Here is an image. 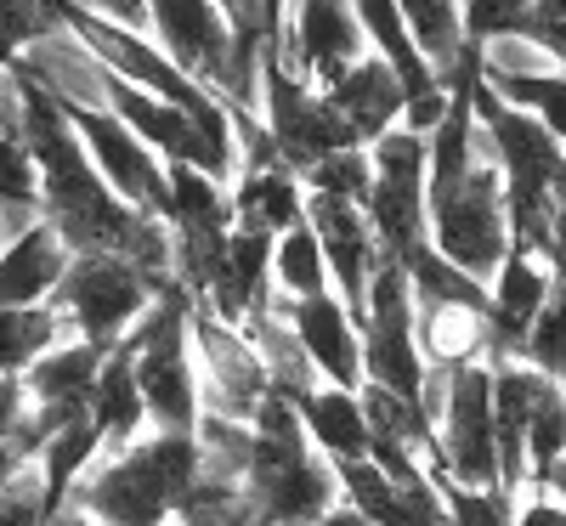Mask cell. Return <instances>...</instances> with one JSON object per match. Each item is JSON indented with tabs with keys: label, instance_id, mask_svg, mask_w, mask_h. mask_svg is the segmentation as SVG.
I'll use <instances>...</instances> for the list:
<instances>
[{
	"label": "cell",
	"instance_id": "6da1fadb",
	"mask_svg": "<svg viewBox=\"0 0 566 526\" xmlns=\"http://www.w3.org/2000/svg\"><path fill=\"white\" fill-rule=\"evenodd\" d=\"M12 103H18V130L40 176V221L52 227L74 255H125L136 272H148L159 290H170V227L154 215H136L114 187L91 170L80 136L63 114L57 97H45L34 80L7 69Z\"/></svg>",
	"mask_w": 566,
	"mask_h": 526
},
{
	"label": "cell",
	"instance_id": "7a4b0ae2",
	"mask_svg": "<svg viewBox=\"0 0 566 526\" xmlns=\"http://www.w3.org/2000/svg\"><path fill=\"white\" fill-rule=\"evenodd\" d=\"M193 475H199V442L148 430L130 448H103V459L74 482L69 509L103 526H170Z\"/></svg>",
	"mask_w": 566,
	"mask_h": 526
},
{
	"label": "cell",
	"instance_id": "3957f363",
	"mask_svg": "<svg viewBox=\"0 0 566 526\" xmlns=\"http://www.w3.org/2000/svg\"><path fill=\"white\" fill-rule=\"evenodd\" d=\"M244 493L255 509V526H317L328 504H340V475L328 459L312 453L306 430L295 419V402L266 391L250 413V470Z\"/></svg>",
	"mask_w": 566,
	"mask_h": 526
},
{
	"label": "cell",
	"instance_id": "277c9868",
	"mask_svg": "<svg viewBox=\"0 0 566 526\" xmlns=\"http://www.w3.org/2000/svg\"><path fill=\"white\" fill-rule=\"evenodd\" d=\"M187 323H193V301H187V290L170 283V290H159L154 306L142 312L136 328L119 340L125 357H130V374H136L148 430H165V436H193V424L205 413Z\"/></svg>",
	"mask_w": 566,
	"mask_h": 526
},
{
	"label": "cell",
	"instance_id": "5b68a950",
	"mask_svg": "<svg viewBox=\"0 0 566 526\" xmlns=\"http://www.w3.org/2000/svg\"><path fill=\"white\" fill-rule=\"evenodd\" d=\"M424 238L442 261H453L470 277H493L510 255V215H504V176L493 154L482 148L464 170L424 181Z\"/></svg>",
	"mask_w": 566,
	"mask_h": 526
},
{
	"label": "cell",
	"instance_id": "8992f818",
	"mask_svg": "<svg viewBox=\"0 0 566 526\" xmlns=\"http://www.w3.org/2000/svg\"><path fill=\"white\" fill-rule=\"evenodd\" d=\"M154 295H159V283L148 272H136L125 255H74L52 306L69 323L74 340L97 346V351H114L136 328V317L154 306Z\"/></svg>",
	"mask_w": 566,
	"mask_h": 526
},
{
	"label": "cell",
	"instance_id": "52a82bcc",
	"mask_svg": "<svg viewBox=\"0 0 566 526\" xmlns=\"http://www.w3.org/2000/svg\"><path fill=\"white\" fill-rule=\"evenodd\" d=\"M437 475L459 487H499L493 448V362L470 357L448 368V391L437 413Z\"/></svg>",
	"mask_w": 566,
	"mask_h": 526
},
{
	"label": "cell",
	"instance_id": "ba28073f",
	"mask_svg": "<svg viewBox=\"0 0 566 526\" xmlns=\"http://www.w3.org/2000/svg\"><path fill=\"white\" fill-rule=\"evenodd\" d=\"M368 165H374V181H368V227H374V244L380 255L402 261L408 250L431 244L424 238V176H431V159H424V136L413 130H386L380 141H368Z\"/></svg>",
	"mask_w": 566,
	"mask_h": 526
},
{
	"label": "cell",
	"instance_id": "9c48e42d",
	"mask_svg": "<svg viewBox=\"0 0 566 526\" xmlns=\"http://www.w3.org/2000/svg\"><path fill=\"white\" fill-rule=\"evenodd\" d=\"M63 114H69V125H74V136H80V148H85L91 170H97L136 215L165 221V199H170V187H165V159L148 148V141H142L125 119H114L108 108L80 103V108H63Z\"/></svg>",
	"mask_w": 566,
	"mask_h": 526
},
{
	"label": "cell",
	"instance_id": "30bf717a",
	"mask_svg": "<svg viewBox=\"0 0 566 526\" xmlns=\"http://www.w3.org/2000/svg\"><path fill=\"white\" fill-rule=\"evenodd\" d=\"M187 340H193V368H199V402L205 413L221 419H244L261 408L266 386V368L255 357V346L244 340L239 323H221L205 306H193V323H187Z\"/></svg>",
	"mask_w": 566,
	"mask_h": 526
},
{
	"label": "cell",
	"instance_id": "8fae6325",
	"mask_svg": "<svg viewBox=\"0 0 566 526\" xmlns=\"http://www.w3.org/2000/svg\"><path fill=\"white\" fill-rule=\"evenodd\" d=\"M368 52L363 29L352 18V0H283L277 18V57L306 85L328 91L357 57Z\"/></svg>",
	"mask_w": 566,
	"mask_h": 526
},
{
	"label": "cell",
	"instance_id": "7c38bea8",
	"mask_svg": "<svg viewBox=\"0 0 566 526\" xmlns=\"http://www.w3.org/2000/svg\"><path fill=\"white\" fill-rule=\"evenodd\" d=\"M148 40L187 80H199L210 97L227 91L232 34H227V18L216 0H148Z\"/></svg>",
	"mask_w": 566,
	"mask_h": 526
},
{
	"label": "cell",
	"instance_id": "4fadbf2b",
	"mask_svg": "<svg viewBox=\"0 0 566 526\" xmlns=\"http://www.w3.org/2000/svg\"><path fill=\"white\" fill-rule=\"evenodd\" d=\"M283 306V323L301 340L317 386H335V391H357L363 386V334H357V317L352 306L323 290V295H306V301H277Z\"/></svg>",
	"mask_w": 566,
	"mask_h": 526
},
{
	"label": "cell",
	"instance_id": "5bb4252c",
	"mask_svg": "<svg viewBox=\"0 0 566 526\" xmlns=\"http://www.w3.org/2000/svg\"><path fill=\"white\" fill-rule=\"evenodd\" d=\"M306 227L323 250V266H328V290H335L352 317L363 306V290H368V272L380 261V244H374V227H368V210L352 204V199H328V193H306Z\"/></svg>",
	"mask_w": 566,
	"mask_h": 526
},
{
	"label": "cell",
	"instance_id": "9a60e30c",
	"mask_svg": "<svg viewBox=\"0 0 566 526\" xmlns=\"http://www.w3.org/2000/svg\"><path fill=\"white\" fill-rule=\"evenodd\" d=\"M549 283H555V261L510 244V255H504L499 272L488 277V362L522 351L533 317H538L544 301H549Z\"/></svg>",
	"mask_w": 566,
	"mask_h": 526
},
{
	"label": "cell",
	"instance_id": "2e32d148",
	"mask_svg": "<svg viewBox=\"0 0 566 526\" xmlns=\"http://www.w3.org/2000/svg\"><path fill=\"white\" fill-rule=\"evenodd\" d=\"M108 351L85 346V340H57L52 351H40L18 379L29 391V413L34 424L52 436V430H63L69 419H85V402H91V386H97V368H103Z\"/></svg>",
	"mask_w": 566,
	"mask_h": 526
},
{
	"label": "cell",
	"instance_id": "e0dca14e",
	"mask_svg": "<svg viewBox=\"0 0 566 526\" xmlns=\"http://www.w3.org/2000/svg\"><path fill=\"white\" fill-rule=\"evenodd\" d=\"M323 97H328V108L352 125V136L363 141V148H368V141H380L386 130H397L402 125V103H408L402 97V80L391 74V63H380L374 52H363L335 85L323 91Z\"/></svg>",
	"mask_w": 566,
	"mask_h": 526
},
{
	"label": "cell",
	"instance_id": "ac0fdd59",
	"mask_svg": "<svg viewBox=\"0 0 566 526\" xmlns=\"http://www.w3.org/2000/svg\"><path fill=\"white\" fill-rule=\"evenodd\" d=\"M69 261H74V250L45 221L7 238L0 244V306H52Z\"/></svg>",
	"mask_w": 566,
	"mask_h": 526
},
{
	"label": "cell",
	"instance_id": "d6986e66",
	"mask_svg": "<svg viewBox=\"0 0 566 526\" xmlns=\"http://www.w3.org/2000/svg\"><path fill=\"white\" fill-rule=\"evenodd\" d=\"M227 199H232V227L244 232H290L306 221V187L290 165H250L227 181Z\"/></svg>",
	"mask_w": 566,
	"mask_h": 526
},
{
	"label": "cell",
	"instance_id": "ffe728a7",
	"mask_svg": "<svg viewBox=\"0 0 566 526\" xmlns=\"http://www.w3.org/2000/svg\"><path fill=\"white\" fill-rule=\"evenodd\" d=\"M295 419L306 430V442L317 459L328 464H357L368 459V419L357 391H335V386H312L306 397H295Z\"/></svg>",
	"mask_w": 566,
	"mask_h": 526
},
{
	"label": "cell",
	"instance_id": "44dd1931",
	"mask_svg": "<svg viewBox=\"0 0 566 526\" xmlns=\"http://www.w3.org/2000/svg\"><path fill=\"white\" fill-rule=\"evenodd\" d=\"M85 419L97 424L103 448H130L136 436H148V413H142V391H136V374L125 346H114L97 368V386H91Z\"/></svg>",
	"mask_w": 566,
	"mask_h": 526
},
{
	"label": "cell",
	"instance_id": "7402d4cb",
	"mask_svg": "<svg viewBox=\"0 0 566 526\" xmlns=\"http://www.w3.org/2000/svg\"><path fill=\"white\" fill-rule=\"evenodd\" d=\"M522 448H527V493H538L549 464L566 453V386L549 374H533L527 413H522Z\"/></svg>",
	"mask_w": 566,
	"mask_h": 526
},
{
	"label": "cell",
	"instance_id": "603a6c76",
	"mask_svg": "<svg viewBox=\"0 0 566 526\" xmlns=\"http://www.w3.org/2000/svg\"><path fill=\"white\" fill-rule=\"evenodd\" d=\"M97 459H103V436H97V424H91V419H69L63 430L45 436V448L34 453V470H40V482H45V498H52V515L69 504L74 482Z\"/></svg>",
	"mask_w": 566,
	"mask_h": 526
},
{
	"label": "cell",
	"instance_id": "cb8c5ba5",
	"mask_svg": "<svg viewBox=\"0 0 566 526\" xmlns=\"http://www.w3.org/2000/svg\"><path fill=\"white\" fill-rule=\"evenodd\" d=\"M397 12L408 23V40L419 45V57L431 63L448 85V74L459 69L464 57V12H459V0H397Z\"/></svg>",
	"mask_w": 566,
	"mask_h": 526
},
{
	"label": "cell",
	"instance_id": "d4e9b609",
	"mask_svg": "<svg viewBox=\"0 0 566 526\" xmlns=\"http://www.w3.org/2000/svg\"><path fill=\"white\" fill-rule=\"evenodd\" d=\"M482 80V74H476ZM499 103H510L515 114L538 119L560 148H566V69H538V74H499V80H482Z\"/></svg>",
	"mask_w": 566,
	"mask_h": 526
},
{
	"label": "cell",
	"instance_id": "484cf974",
	"mask_svg": "<svg viewBox=\"0 0 566 526\" xmlns=\"http://www.w3.org/2000/svg\"><path fill=\"white\" fill-rule=\"evenodd\" d=\"M328 290V266H323V250L312 227H290L272 238V301H306V295H323Z\"/></svg>",
	"mask_w": 566,
	"mask_h": 526
},
{
	"label": "cell",
	"instance_id": "4316f807",
	"mask_svg": "<svg viewBox=\"0 0 566 526\" xmlns=\"http://www.w3.org/2000/svg\"><path fill=\"white\" fill-rule=\"evenodd\" d=\"M69 340L57 306H0V374H23L40 351Z\"/></svg>",
	"mask_w": 566,
	"mask_h": 526
},
{
	"label": "cell",
	"instance_id": "83f0119b",
	"mask_svg": "<svg viewBox=\"0 0 566 526\" xmlns=\"http://www.w3.org/2000/svg\"><path fill=\"white\" fill-rule=\"evenodd\" d=\"M170 520L176 526H255V509H250L244 482H227V475H205L199 470Z\"/></svg>",
	"mask_w": 566,
	"mask_h": 526
},
{
	"label": "cell",
	"instance_id": "f1b7e54d",
	"mask_svg": "<svg viewBox=\"0 0 566 526\" xmlns=\"http://www.w3.org/2000/svg\"><path fill=\"white\" fill-rule=\"evenodd\" d=\"M515 357L566 386V272L560 266H555V283H549V301L533 317V328H527V340H522V351H515Z\"/></svg>",
	"mask_w": 566,
	"mask_h": 526
},
{
	"label": "cell",
	"instance_id": "f546056e",
	"mask_svg": "<svg viewBox=\"0 0 566 526\" xmlns=\"http://www.w3.org/2000/svg\"><path fill=\"white\" fill-rule=\"evenodd\" d=\"M57 29V7L52 0H0V74H7L34 40H45Z\"/></svg>",
	"mask_w": 566,
	"mask_h": 526
},
{
	"label": "cell",
	"instance_id": "4dcf8cb0",
	"mask_svg": "<svg viewBox=\"0 0 566 526\" xmlns=\"http://www.w3.org/2000/svg\"><path fill=\"white\" fill-rule=\"evenodd\" d=\"M437 493H442L448 526H510L515 520V493L504 487H459L437 475Z\"/></svg>",
	"mask_w": 566,
	"mask_h": 526
},
{
	"label": "cell",
	"instance_id": "1f68e13d",
	"mask_svg": "<svg viewBox=\"0 0 566 526\" xmlns=\"http://www.w3.org/2000/svg\"><path fill=\"white\" fill-rule=\"evenodd\" d=\"M368 181H374L368 148H346V154H328V159H317V165H312V170L301 176V187H306V193L352 199V204H363V199H368Z\"/></svg>",
	"mask_w": 566,
	"mask_h": 526
},
{
	"label": "cell",
	"instance_id": "d6a6232c",
	"mask_svg": "<svg viewBox=\"0 0 566 526\" xmlns=\"http://www.w3.org/2000/svg\"><path fill=\"white\" fill-rule=\"evenodd\" d=\"M52 520V498H45L40 470L23 464L0 482V526H45Z\"/></svg>",
	"mask_w": 566,
	"mask_h": 526
},
{
	"label": "cell",
	"instance_id": "836d02e7",
	"mask_svg": "<svg viewBox=\"0 0 566 526\" xmlns=\"http://www.w3.org/2000/svg\"><path fill=\"white\" fill-rule=\"evenodd\" d=\"M527 7L533 0H459L464 40L488 45V40H504V34H522L527 29Z\"/></svg>",
	"mask_w": 566,
	"mask_h": 526
},
{
	"label": "cell",
	"instance_id": "e575fe53",
	"mask_svg": "<svg viewBox=\"0 0 566 526\" xmlns=\"http://www.w3.org/2000/svg\"><path fill=\"white\" fill-rule=\"evenodd\" d=\"M527 40H538L544 52L566 69V0H533L527 7Z\"/></svg>",
	"mask_w": 566,
	"mask_h": 526
},
{
	"label": "cell",
	"instance_id": "d590c367",
	"mask_svg": "<svg viewBox=\"0 0 566 526\" xmlns=\"http://www.w3.org/2000/svg\"><path fill=\"white\" fill-rule=\"evenodd\" d=\"M23 413H29V391H23V379L18 374H0V448L12 442V430L23 424ZM12 453V448H7Z\"/></svg>",
	"mask_w": 566,
	"mask_h": 526
},
{
	"label": "cell",
	"instance_id": "8d00e7d4",
	"mask_svg": "<svg viewBox=\"0 0 566 526\" xmlns=\"http://www.w3.org/2000/svg\"><path fill=\"white\" fill-rule=\"evenodd\" d=\"M85 12H97L119 29H136V34H148V0H80Z\"/></svg>",
	"mask_w": 566,
	"mask_h": 526
},
{
	"label": "cell",
	"instance_id": "74e56055",
	"mask_svg": "<svg viewBox=\"0 0 566 526\" xmlns=\"http://www.w3.org/2000/svg\"><path fill=\"white\" fill-rule=\"evenodd\" d=\"M510 526H566V504H555L549 493L515 498V520Z\"/></svg>",
	"mask_w": 566,
	"mask_h": 526
},
{
	"label": "cell",
	"instance_id": "f35d334b",
	"mask_svg": "<svg viewBox=\"0 0 566 526\" xmlns=\"http://www.w3.org/2000/svg\"><path fill=\"white\" fill-rule=\"evenodd\" d=\"M317 526H374V520H368L363 509H352V504L340 498V504H328V515H323Z\"/></svg>",
	"mask_w": 566,
	"mask_h": 526
},
{
	"label": "cell",
	"instance_id": "ab89813d",
	"mask_svg": "<svg viewBox=\"0 0 566 526\" xmlns=\"http://www.w3.org/2000/svg\"><path fill=\"white\" fill-rule=\"evenodd\" d=\"M538 493H549L555 504H566V453L549 464V475H544V487H538Z\"/></svg>",
	"mask_w": 566,
	"mask_h": 526
},
{
	"label": "cell",
	"instance_id": "60d3db41",
	"mask_svg": "<svg viewBox=\"0 0 566 526\" xmlns=\"http://www.w3.org/2000/svg\"><path fill=\"white\" fill-rule=\"evenodd\" d=\"M45 526H103V520H91V515H80V509H69V504H63V509H57L52 520H45Z\"/></svg>",
	"mask_w": 566,
	"mask_h": 526
},
{
	"label": "cell",
	"instance_id": "b9f144b4",
	"mask_svg": "<svg viewBox=\"0 0 566 526\" xmlns=\"http://www.w3.org/2000/svg\"><path fill=\"white\" fill-rule=\"evenodd\" d=\"M555 255H560V272H566V215L555 210Z\"/></svg>",
	"mask_w": 566,
	"mask_h": 526
},
{
	"label": "cell",
	"instance_id": "7bdbcfd3",
	"mask_svg": "<svg viewBox=\"0 0 566 526\" xmlns=\"http://www.w3.org/2000/svg\"><path fill=\"white\" fill-rule=\"evenodd\" d=\"M170 526H176V520H170Z\"/></svg>",
	"mask_w": 566,
	"mask_h": 526
}]
</instances>
